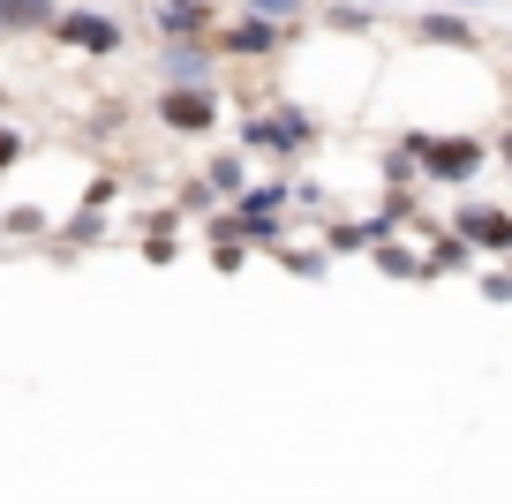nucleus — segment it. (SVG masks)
Returning a JSON list of instances; mask_svg holds the SVG:
<instances>
[{
    "instance_id": "nucleus-13",
    "label": "nucleus",
    "mask_w": 512,
    "mask_h": 504,
    "mask_svg": "<svg viewBox=\"0 0 512 504\" xmlns=\"http://www.w3.org/2000/svg\"><path fill=\"white\" fill-rule=\"evenodd\" d=\"M8 158H16V128H0V166H8Z\"/></svg>"
},
{
    "instance_id": "nucleus-14",
    "label": "nucleus",
    "mask_w": 512,
    "mask_h": 504,
    "mask_svg": "<svg viewBox=\"0 0 512 504\" xmlns=\"http://www.w3.org/2000/svg\"><path fill=\"white\" fill-rule=\"evenodd\" d=\"M505 158H512V136H505Z\"/></svg>"
},
{
    "instance_id": "nucleus-6",
    "label": "nucleus",
    "mask_w": 512,
    "mask_h": 504,
    "mask_svg": "<svg viewBox=\"0 0 512 504\" xmlns=\"http://www.w3.org/2000/svg\"><path fill=\"white\" fill-rule=\"evenodd\" d=\"M415 31L430 38V46H475V23H460V16H422Z\"/></svg>"
},
{
    "instance_id": "nucleus-10",
    "label": "nucleus",
    "mask_w": 512,
    "mask_h": 504,
    "mask_svg": "<svg viewBox=\"0 0 512 504\" xmlns=\"http://www.w3.org/2000/svg\"><path fill=\"white\" fill-rule=\"evenodd\" d=\"M234 46H241V53H264V46H272V31H264V23H241Z\"/></svg>"
},
{
    "instance_id": "nucleus-1",
    "label": "nucleus",
    "mask_w": 512,
    "mask_h": 504,
    "mask_svg": "<svg viewBox=\"0 0 512 504\" xmlns=\"http://www.w3.org/2000/svg\"><path fill=\"white\" fill-rule=\"evenodd\" d=\"M422 166H430L437 181H467L482 166V143L475 136H452V143H422Z\"/></svg>"
},
{
    "instance_id": "nucleus-4",
    "label": "nucleus",
    "mask_w": 512,
    "mask_h": 504,
    "mask_svg": "<svg viewBox=\"0 0 512 504\" xmlns=\"http://www.w3.org/2000/svg\"><path fill=\"white\" fill-rule=\"evenodd\" d=\"M211 121V98L196 91V83H181V91H166V128H204Z\"/></svg>"
},
{
    "instance_id": "nucleus-11",
    "label": "nucleus",
    "mask_w": 512,
    "mask_h": 504,
    "mask_svg": "<svg viewBox=\"0 0 512 504\" xmlns=\"http://www.w3.org/2000/svg\"><path fill=\"white\" fill-rule=\"evenodd\" d=\"M211 189H226V196L241 189V166H234V158H219V166H211Z\"/></svg>"
},
{
    "instance_id": "nucleus-7",
    "label": "nucleus",
    "mask_w": 512,
    "mask_h": 504,
    "mask_svg": "<svg viewBox=\"0 0 512 504\" xmlns=\"http://www.w3.org/2000/svg\"><path fill=\"white\" fill-rule=\"evenodd\" d=\"M31 23H53V0H0V31H31Z\"/></svg>"
},
{
    "instance_id": "nucleus-8",
    "label": "nucleus",
    "mask_w": 512,
    "mask_h": 504,
    "mask_svg": "<svg viewBox=\"0 0 512 504\" xmlns=\"http://www.w3.org/2000/svg\"><path fill=\"white\" fill-rule=\"evenodd\" d=\"M159 68H166V83H204V53H196V46H174Z\"/></svg>"
},
{
    "instance_id": "nucleus-2",
    "label": "nucleus",
    "mask_w": 512,
    "mask_h": 504,
    "mask_svg": "<svg viewBox=\"0 0 512 504\" xmlns=\"http://www.w3.org/2000/svg\"><path fill=\"white\" fill-rule=\"evenodd\" d=\"M61 38L83 46V53H113V46H121V31H113L106 16H61Z\"/></svg>"
},
{
    "instance_id": "nucleus-5",
    "label": "nucleus",
    "mask_w": 512,
    "mask_h": 504,
    "mask_svg": "<svg viewBox=\"0 0 512 504\" xmlns=\"http://www.w3.org/2000/svg\"><path fill=\"white\" fill-rule=\"evenodd\" d=\"M249 136H256V143H272V151H294V143L309 136V113H272V121H256Z\"/></svg>"
},
{
    "instance_id": "nucleus-12",
    "label": "nucleus",
    "mask_w": 512,
    "mask_h": 504,
    "mask_svg": "<svg viewBox=\"0 0 512 504\" xmlns=\"http://www.w3.org/2000/svg\"><path fill=\"white\" fill-rule=\"evenodd\" d=\"M256 16H294V8H302V0H249Z\"/></svg>"
},
{
    "instance_id": "nucleus-9",
    "label": "nucleus",
    "mask_w": 512,
    "mask_h": 504,
    "mask_svg": "<svg viewBox=\"0 0 512 504\" xmlns=\"http://www.w3.org/2000/svg\"><path fill=\"white\" fill-rule=\"evenodd\" d=\"M204 23V0H166L159 8V31H196Z\"/></svg>"
},
{
    "instance_id": "nucleus-3",
    "label": "nucleus",
    "mask_w": 512,
    "mask_h": 504,
    "mask_svg": "<svg viewBox=\"0 0 512 504\" xmlns=\"http://www.w3.org/2000/svg\"><path fill=\"white\" fill-rule=\"evenodd\" d=\"M460 234L482 241V249H512V219L505 211H460Z\"/></svg>"
}]
</instances>
